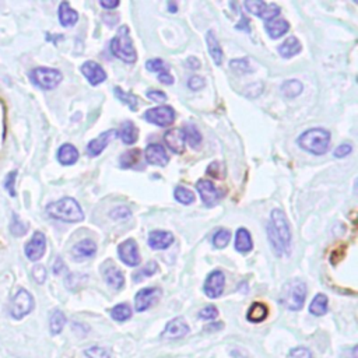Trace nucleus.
Wrapping results in <instances>:
<instances>
[{
	"label": "nucleus",
	"mask_w": 358,
	"mask_h": 358,
	"mask_svg": "<svg viewBox=\"0 0 358 358\" xmlns=\"http://www.w3.org/2000/svg\"><path fill=\"white\" fill-rule=\"evenodd\" d=\"M140 155H142V151L139 149L129 150L125 154H122V157H120L122 168L129 170V168H133L135 166H138V162L140 159Z\"/></svg>",
	"instance_id": "f704fd0d"
},
{
	"label": "nucleus",
	"mask_w": 358,
	"mask_h": 358,
	"mask_svg": "<svg viewBox=\"0 0 358 358\" xmlns=\"http://www.w3.org/2000/svg\"><path fill=\"white\" fill-rule=\"evenodd\" d=\"M81 73L91 86H99L107 80L105 71L101 68V64L94 60H87L81 64Z\"/></svg>",
	"instance_id": "4468645a"
},
{
	"label": "nucleus",
	"mask_w": 358,
	"mask_h": 358,
	"mask_svg": "<svg viewBox=\"0 0 358 358\" xmlns=\"http://www.w3.org/2000/svg\"><path fill=\"white\" fill-rule=\"evenodd\" d=\"M182 132L185 135V142L189 143V146H192L193 149L199 147V144L202 143V135L198 130V127L194 125H188L182 129Z\"/></svg>",
	"instance_id": "473e14b6"
},
{
	"label": "nucleus",
	"mask_w": 358,
	"mask_h": 358,
	"mask_svg": "<svg viewBox=\"0 0 358 358\" xmlns=\"http://www.w3.org/2000/svg\"><path fill=\"white\" fill-rule=\"evenodd\" d=\"M174 241H175V238L171 233L162 231V230L151 231L149 235L150 248L157 249V251H164V249L170 248L174 244Z\"/></svg>",
	"instance_id": "aec40b11"
},
{
	"label": "nucleus",
	"mask_w": 358,
	"mask_h": 358,
	"mask_svg": "<svg viewBox=\"0 0 358 358\" xmlns=\"http://www.w3.org/2000/svg\"><path fill=\"white\" fill-rule=\"evenodd\" d=\"M304 90V86L301 81L298 80H287L283 86H281V92L287 99H296L298 97Z\"/></svg>",
	"instance_id": "72a5a7b5"
},
{
	"label": "nucleus",
	"mask_w": 358,
	"mask_h": 358,
	"mask_svg": "<svg viewBox=\"0 0 358 358\" xmlns=\"http://www.w3.org/2000/svg\"><path fill=\"white\" fill-rule=\"evenodd\" d=\"M111 316L116 322H126L132 318V308H130L127 304H118L116 307L112 308Z\"/></svg>",
	"instance_id": "c9c22d12"
},
{
	"label": "nucleus",
	"mask_w": 358,
	"mask_h": 358,
	"mask_svg": "<svg viewBox=\"0 0 358 358\" xmlns=\"http://www.w3.org/2000/svg\"><path fill=\"white\" fill-rule=\"evenodd\" d=\"M230 238H231L230 231L221 229V230H218V231L214 234V237H213V245H214L216 248H218V249L225 248L227 245H229Z\"/></svg>",
	"instance_id": "58836bf2"
},
{
	"label": "nucleus",
	"mask_w": 358,
	"mask_h": 358,
	"mask_svg": "<svg viewBox=\"0 0 358 358\" xmlns=\"http://www.w3.org/2000/svg\"><path fill=\"white\" fill-rule=\"evenodd\" d=\"M16 178H17V171H12L8 174L6 179H5V188L6 190L9 192L10 196H16V189H14V182H16Z\"/></svg>",
	"instance_id": "49530a36"
},
{
	"label": "nucleus",
	"mask_w": 358,
	"mask_h": 358,
	"mask_svg": "<svg viewBox=\"0 0 358 358\" xmlns=\"http://www.w3.org/2000/svg\"><path fill=\"white\" fill-rule=\"evenodd\" d=\"M298 146L315 155L327 154L331 144V132L322 127H314L307 130L297 139Z\"/></svg>",
	"instance_id": "f03ea898"
},
{
	"label": "nucleus",
	"mask_w": 358,
	"mask_h": 358,
	"mask_svg": "<svg viewBox=\"0 0 358 358\" xmlns=\"http://www.w3.org/2000/svg\"><path fill=\"white\" fill-rule=\"evenodd\" d=\"M147 99L151 101H155V103H164V101H167V94L158 91V90H151L147 92Z\"/></svg>",
	"instance_id": "603ef678"
},
{
	"label": "nucleus",
	"mask_w": 358,
	"mask_h": 358,
	"mask_svg": "<svg viewBox=\"0 0 358 358\" xmlns=\"http://www.w3.org/2000/svg\"><path fill=\"white\" fill-rule=\"evenodd\" d=\"M218 315V309L214 307V305H207L206 308H203L199 314V318L201 319H205V320H212L214 318H217Z\"/></svg>",
	"instance_id": "8fccbe9b"
},
{
	"label": "nucleus",
	"mask_w": 358,
	"mask_h": 358,
	"mask_svg": "<svg viewBox=\"0 0 358 358\" xmlns=\"http://www.w3.org/2000/svg\"><path fill=\"white\" fill-rule=\"evenodd\" d=\"M196 189H198V192H199V194H201L202 201H203L205 205L209 206V207L213 206V205H216V203L220 201V198L222 196V193L213 185V182H210V181H207V179H201V181H198Z\"/></svg>",
	"instance_id": "2eb2a0df"
},
{
	"label": "nucleus",
	"mask_w": 358,
	"mask_h": 358,
	"mask_svg": "<svg viewBox=\"0 0 358 358\" xmlns=\"http://www.w3.org/2000/svg\"><path fill=\"white\" fill-rule=\"evenodd\" d=\"M268 238L276 256L280 257L290 253L291 230L284 212L280 209H274L270 214V222L268 224Z\"/></svg>",
	"instance_id": "f257e3e1"
},
{
	"label": "nucleus",
	"mask_w": 358,
	"mask_h": 358,
	"mask_svg": "<svg viewBox=\"0 0 358 358\" xmlns=\"http://www.w3.org/2000/svg\"><path fill=\"white\" fill-rule=\"evenodd\" d=\"M158 80H159V83L166 84V86H171V84L174 83V77L170 75V72H168V71L158 73Z\"/></svg>",
	"instance_id": "6e6d98bb"
},
{
	"label": "nucleus",
	"mask_w": 358,
	"mask_h": 358,
	"mask_svg": "<svg viewBox=\"0 0 358 358\" xmlns=\"http://www.w3.org/2000/svg\"><path fill=\"white\" fill-rule=\"evenodd\" d=\"M29 79H31V83L36 87L48 91V90L56 88L60 84L63 75L57 69L36 68L29 72Z\"/></svg>",
	"instance_id": "423d86ee"
},
{
	"label": "nucleus",
	"mask_w": 358,
	"mask_h": 358,
	"mask_svg": "<svg viewBox=\"0 0 358 358\" xmlns=\"http://www.w3.org/2000/svg\"><path fill=\"white\" fill-rule=\"evenodd\" d=\"M47 251V238L42 233L37 231L34 235L31 237V240L25 245V256L32 260V262H37L40 260Z\"/></svg>",
	"instance_id": "f8f14e48"
},
{
	"label": "nucleus",
	"mask_w": 358,
	"mask_h": 358,
	"mask_svg": "<svg viewBox=\"0 0 358 358\" xmlns=\"http://www.w3.org/2000/svg\"><path fill=\"white\" fill-rule=\"evenodd\" d=\"M115 95L118 97V99H119L122 103L127 104L130 110H132V111H138V108H139V103H138V101H139V100H138V97H135L132 92H126V91L120 90L119 87H115Z\"/></svg>",
	"instance_id": "e433bc0d"
},
{
	"label": "nucleus",
	"mask_w": 358,
	"mask_h": 358,
	"mask_svg": "<svg viewBox=\"0 0 358 358\" xmlns=\"http://www.w3.org/2000/svg\"><path fill=\"white\" fill-rule=\"evenodd\" d=\"M222 174H224V170L220 162H212L207 168V175L213 177L214 179H221Z\"/></svg>",
	"instance_id": "09e8293b"
},
{
	"label": "nucleus",
	"mask_w": 358,
	"mask_h": 358,
	"mask_svg": "<svg viewBox=\"0 0 358 358\" xmlns=\"http://www.w3.org/2000/svg\"><path fill=\"white\" fill-rule=\"evenodd\" d=\"M305 298L307 284L301 280H290L283 285L280 291L279 303L290 311H300L304 307Z\"/></svg>",
	"instance_id": "20e7f679"
},
{
	"label": "nucleus",
	"mask_w": 358,
	"mask_h": 358,
	"mask_svg": "<svg viewBox=\"0 0 358 358\" xmlns=\"http://www.w3.org/2000/svg\"><path fill=\"white\" fill-rule=\"evenodd\" d=\"M161 297V291L154 287L143 288L135 296V309L138 312H144L151 308Z\"/></svg>",
	"instance_id": "ddd939ff"
},
{
	"label": "nucleus",
	"mask_w": 358,
	"mask_h": 358,
	"mask_svg": "<svg viewBox=\"0 0 358 358\" xmlns=\"http://www.w3.org/2000/svg\"><path fill=\"white\" fill-rule=\"evenodd\" d=\"M146 69H147L149 72H154V73H157V72L161 73V72L168 71L167 66H166L164 60H162V59H150V60H147Z\"/></svg>",
	"instance_id": "c03bdc74"
},
{
	"label": "nucleus",
	"mask_w": 358,
	"mask_h": 358,
	"mask_svg": "<svg viewBox=\"0 0 358 358\" xmlns=\"http://www.w3.org/2000/svg\"><path fill=\"white\" fill-rule=\"evenodd\" d=\"M87 358H111V353L104 348V347H99V346H92L90 348H87L84 351Z\"/></svg>",
	"instance_id": "37998d69"
},
{
	"label": "nucleus",
	"mask_w": 358,
	"mask_h": 358,
	"mask_svg": "<svg viewBox=\"0 0 358 358\" xmlns=\"http://www.w3.org/2000/svg\"><path fill=\"white\" fill-rule=\"evenodd\" d=\"M265 28L268 31V34L270 36V38L277 40V38L283 37L285 32L290 29V24L283 18H274V20L266 21Z\"/></svg>",
	"instance_id": "a878e982"
},
{
	"label": "nucleus",
	"mask_w": 358,
	"mask_h": 358,
	"mask_svg": "<svg viewBox=\"0 0 358 358\" xmlns=\"http://www.w3.org/2000/svg\"><path fill=\"white\" fill-rule=\"evenodd\" d=\"M64 324H66V316H64V314L60 311V309H56L53 311V314L51 315V319H49V331L53 336L59 335Z\"/></svg>",
	"instance_id": "7c9ffc66"
},
{
	"label": "nucleus",
	"mask_w": 358,
	"mask_h": 358,
	"mask_svg": "<svg viewBox=\"0 0 358 358\" xmlns=\"http://www.w3.org/2000/svg\"><path fill=\"white\" fill-rule=\"evenodd\" d=\"M168 9H170L171 13H177V12H178L177 3H174V2H170V3H168Z\"/></svg>",
	"instance_id": "e2e57ef3"
},
{
	"label": "nucleus",
	"mask_w": 358,
	"mask_h": 358,
	"mask_svg": "<svg viewBox=\"0 0 358 358\" xmlns=\"http://www.w3.org/2000/svg\"><path fill=\"white\" fill-rule=\"evenodd\" d=\"M205 86H206L205 80H203L202 77H199V76H192V77L188 80V87H189L190 90H193V91H199V90H202Z\"/></svg>",
	"instance_id": "3c124183"
},
{
	"label": "nucleus",
	"mask_w": 358,
	"mask_h": 358,
	"mask_svg": "<svg viewBox=\"0 0 358 358\" xmlns=\"http://www.w3.org/2000/svg\"><path fill=\"white\" fill-rule=\"evenodd\" d=\"M220 329H222V323H217V327H207L206 328V331H220Z\"/></svg>",
	"instance_id": "680f3d73"
},
{
	"label": "nucleus",
	"mask_w": 358,
	"mask_h": 358,
	"mask_svg": "<svg viewBox=\"0 0 358 358\" xmlns=\"http://www.w3.org/2000/svg\"><path fill=\"white\" fill-rule=\"evenodd\" d=\"M164 142L167 147L175 153V154H182L185 151V135L182 132V129H171L164 135Z\"/></svg>",
	"instance_id": "412c9836"
},
{
	"label": "nucleus",
	"mask_w": 358,
	"mask_h": 358,
	"mask_svg": "<svg viewBox=\"0 0 358 358\" xmlns=\"http://www.w3.org/2000/svg\"><path fill=\"white\" fill-rule=\"evenodd\" d=\"M116 132L115 130H107V132L101 133L99 138L91 140L88 144H87V154L90 157H99L108 146V143L115 138Z\"/></svg>",
	"instance_id": "6ab92c4d"
},
{
	"label": "nucleus",
	"mask_w": 358,
	"mask_h": 358,
	"mask_svg": "<svg viewBox=\"0 0 358 358\" xmlns=\"http://www.w3.org/2000/svg\"><path fill=\"white\" fill-rule=\"evenodd\" d=\"M186 63L189 64L190 69H193V71H198V69L201 68V62H199V59H198V57H194V56H190V57L186 60Z\"/></svg>",
	"instance_id": "13d9d810"
},
{
	"label": "nucleus",
	"mask_w": 358,
	"mask_h": 358,
	"mask_svg": "<svg viewBox=\"0 0 358 358\" xmlns=\"http://www.w3.org/2000/svg\"><path fill=\"white\" fill-rule=\"evenodd\" d=\"M28 230L27 224H24L18 216L13 214V218H12V225H10V231L14 237H23Z\"/></svg>",
	"instance_id": "ea45409f"
},
{
	"label": "nucleus",
	"mask_w": 358,
	"mask_h": 358,
	"mask_svg": "<svg viewBox=\"0 0 358 358\" xmlns=\"http://www.w3.org/2000/svg\"><path fill=\"white\" fill-rule=\"evenodd\" d=\"M175 116H177L175 110L168 105H159V107L147 110L146 114L143 115V118L149 123H153V125H157L161 127H167V126L172 125L175 120Z\"/></svg>",
	"instance_id": "6e6552de"
},
{
	"label": "nucleus",
	"mask_w": 358,
	"mask_h": 358,
	"mask_svg": "<svg viewBox=\"0 0 358 358\" xmlns=\"http://www.w3.org/2000/svg\"><path fill=\"white\" fill-rule=\"evenodd\" d=\"M175 199L182 205H190L194 202V193L185 186H177L174 192Z\"/></svg>",
	"instance_id": "4c0bfd02"
},
{
	"label": "nucleus",
	"mask_w": 358,
	"mask_h": 358,
	"mask_svg": "<svg viewBox=\"0 0 358 358\" xmlns=\"http://www.w3.org/2000/svg\"><path fill=\"white\" fill-rule=\"evenodd\" d=\"M206 42H207V49H209V53H210L213 62L217 64V66H220L221 62H222V49H221V45L218 44L213 31L207 32Z\"/></svg>",
	"instance_id": "cd10ccee"
},
{
	"label": "nucleus",
	"mask_w": 358,
	"mask_h": 358,
	"mask_svg": "<svg viewBox=\"0 0 358 358\" xmlns=\"http://www.w3.org/2000/svg\"><path fill=\"white\" fill-rule=\"evenodd\" d=\"M144 155H146V161L151 166L166 167L170 162V158L166 153V149L162 147L161 144H155V143L149 144L146 151H144Z\"/></svg>",
	"instance_id": "f3484780"
},
{
	"label": "nucleus",
	"mask_w": 358,
	"mask_h": 358,
	"mask_svg": "<svg viewBox=\"0 0 358 358\" xmlns=\"http://www.w3.org/2000/svg\"><path fill=\"white\" fill-rule=\"evenodd\" d=\"M118 136L119 139L127 144V146H132L138 142L139 139V129L136 127V125L133 122H130V120H126L120 125V129H119V132H118Z\"/></svg>",
	"instance_id": "4be33fe9"
},
{
	"label": "nucleus",
	"mask_w": 358,
	"mask_h": 358,
	"mask_svg": "<svg viewBox=\"0 0 358 358\" xmlns=\"http://www.w3.org/2000/svg\"><path fill=\"white\" fill-rule=\"evenodd\" d=\"M351 151H353V146L351 144H348V143H343V144H340L336 150H335V157L336 158H344V157H347L348 154H351Z\"/></svg>",
	"instance_id": "864d4df0"
},
{
	"label": "nucleus",
	"mask_w": 358,
	"mask_h": 358,
	"mask_svg": "<svg viewBox=\"0 0 358 358\" xmlns=\"http://www.w3.org/2000/svg\"><path fill=\"white\" fill-rule=\"evenodd\" d=\"M244 6L251 14L257 16L266 21L274 20L280 14V8L277 5H274V3L268 5V3L262 2V0H246Z\"/></svg>",
	"instance_id": "1a4fd4ad"
},
{
	"label": "nucleus",
	"mask_w": 358,
	"mask_h": 358,
	"mask_svg": "<svg viewBox=\"0 0 358 358\" xmlns=\"http://www.w3.org/2000/svg\"><path fill=\"white\" fill-rule=\"evenodd\" d=\"M111 51L118 59L123 60L125 63H135L138 60V53L133 47V41L132 37H130L127 25L119 27L116 36L111 41Z\"/></svg>",
	"instance_id": "39448f33"
},
{
	"label": "nucleus",
	"mask_w": 358,
	"mask_h": 358,
	"mask_svg": "<svg viewBox=\"0 0 358 358\" xmlns=\"http://www.w3.org/2000/svg\"><path fill=\"white\" fill-rule=\"evenodd\" d=\"M230 68L233 72L238 73V75H245L252 72V69L249 68V62L248 59H235L230 62Z\"/></svg>",
	"instance_id": "79ce46f5"
},
{
	"label": "nucleus",
	"mask_w": 358,
	"mask_h": 358,
	"mask_svg": "<svg viewBox=\"0 0 358 358\" xmlns=\"http://www.w3.org/2000/svg\"><path fill=\"white\" fill-rule=\"evenodd\" d=\"M31 274H32V279H34L36 283H38V284H44L47 280V269L42 265H37L32 268Z\"/></svg>",
	"instance_id": "a18cd8bd"
},
{
	"label": "nucleus",
	"mask_w": 358,
	"mask_h": 358,
	"mask_svg": "<svg viewBox=\"0 0 358 358\" xmlns=\"http://www.w3.org/2000/svg\"><path fill=\"white\" fill-rule=\"evenodd\" d=\"M77 159H79V150L73 144L66 143L59 147L57 161L62 166H73V164H76Z\"/></svg>",
	"instance_id": "5701e85b"
},
{
	"label": "nucleus",
	"mask_w": 358,
	"mask_h": 358,
	"mask_svg": "<svg viewBox=\"0 0 358 358\" xmlns=\"http://www.w3.org/2000/svg\"><path fill=\"white\" fill-rule=\"evenodd\" d=\"M95 252H97V245L92 240H83L79 244H76L72 249V255L75 260H84L92 257Z\"/></svg>",
	"instance_id": "b1692460"
},
{
	"label": "nucleus",
	"mask_w": 358,
	"mask_h": 358,
	"mask_svg": "<svg viewBox=\"0 0 358 358\" xmlns=\"http://www.w3.org/2000/svg\"><path fill=\"white\" fill-rule=\"evenodd\" d=\"M157 270H158L157 264H155V262H150V264L146 265V268L138 270V272L133 274V280L139 283V281H142L144 277H150V276L155 274Z\"/></svg>",
	"instance_id": "a19ab883"
},
{
	"label": "nucleus",
	"mask_w": 358,
	"mask_h": 358,
	"mask_svg": "<svg viewBox=\"0 0 358 358\" xmlns=\"http://www.w3.org/2000/svg\"><path fill=\"white\" fill-rule=\"evenodd\" d=\"M301 49H303L301 42L296 37H290L279 47V53H280V56L288 59V57L298 55L301 52Z\"/></svg>",
	"instance_id": "bb28decb"
},
{
	"label": "nucleus",
	"mask_w": 358,
	"mask_h": 358,
	"mask_svg": "<svg viewBox=\"0 0 358 358\" xmlns=\"http://www.w3.org/2000/svg\"><path fill=\"white\" fill-rule=\"evenodd\" d=\"M328 297L324 294H316L309 305V312L315 316H322L328 312Z\"/></svg>",
	"instance_id": "2f4dec72"
},
{
	"label": "nucleus",
	"mask_w": 358,
	"mask_h": 358,
	"mask_svg": "<svg viewBox=\"0 0 358 358\" xmlns=\"http://www.w3.org/2000/svg\"><path fill=\"white\" fill-rule=\"evenodd\" d=\"M241 23H242V24H238L235 28H237V29H245V31L248 29V31H249V20H248L244 14H242V20H241Z\"/></svg>",
	"instance_id": "052dcab7"
},
{
	"label": "nucleus",
	"mask_w": 358,
	"mask_h": 358,
	"mask_svg": "<svg viewBox=\"0 0 358 358\" xmlns=\"http://www.w3.org/2000/svg\"><path fill=\"white\" fill-rule=\"evenodd\" d=\"M103 276H104L107 284L111 288H114L116 291L123 288V285H125V276L119 270V268L115 266L112 262L104 264V266H103Z\"/></svg>",
	"instance_id": "a211bd4d"
},
{
	"label": "nucleus",
	"mask_w": 358,
	"mask_h": 358,
	"mask_svg": "<svg viewBox=\"0 0 358 358\" xmlns=\"http://www.w3.org/2000/svg\"><path fill=\"white\" fill-rule=\"evenodd\" d=\"M118 255L122 262L130 268H136L140 265L142 257L135 240H126L118 246Z\"/></svg>",
	"instance_id": "9d476101"
},
{
	"label": "nucleus",
	"mask_w": 358,
	"mask_h": 358,
	"mask_svg": "<svg viewBox=\"0 0 358 358\" xmlns=\"http://www.w3.org/2000/svg\"><path fill=\"white\" fill-rule=\"evenodd\" d=\"M49 217L64 222H80L84 220V213L80 205L73 198H63L47 206Z\"/></svg>",
	"instance_id": "7ed1b4c3"
},
{
	"label": "nucleus",
	"mask_w": 358,
	"mask_h": 358,
	"mask_svg": "<svg viewBox=\"0 0 358 358\" xmlns=\"http://www.w3.org/2000/svg\"><path fill=\"white\" fill-rule=\"evenodd\" d=\"M57 17H59V23L63 27H73L79 21V13L75 9H72L68 2L60 3Z\"/></svg>",
	"instance_id": "393cba45"
},
{
	"label": "nucleus",
	"mask_w": 358,
	"mask_h": 358,
	"mask_svg": "<svg viewBox=\"0 0 358 358\" xmlns=\"http://www.w3.org/2000/svg\"><path fill=\"white\" fill-rule=\"evenodd\" d=\"M268 314H269V309L265 304L262 303H253L246 314V318L249 322L252 323H260L264 322L266 318H268Z\"/></svg>",
	"instance_id": "c756f323"
},
{
	"label": "nucleus",
	"mask_w": 358,
	"mask_h": 358,
	"mask_svg": "<svg viewBox=\"0 0 358 358\" xmlns=\"http://www.w3.org/2000/svg\"><path fill=\"white\" fill-rule=\"evenodd\" d=\"M290 358H314L312 353L307 347H296L290 351Z\"/></svg>",
	"instance_id": "de8ad7c7"
},
{
	"label": "nucleus",
	"mask_w": 358,
	"mask_h": 358,
	"mask_svg": "<svg viewBox=\"0 0 358 358\" xmlns=\"http://www.w3.org/2000/svg\"><path fill=\"white\" fill-rule=\"evenodd\" d=\"M234 246L241 253H248V252L252 251L253 242H252V237H251V234H249V231L246 229H240L237 231Z\"/></svg>",
	"instance_id": "c85d7f7f"
},
{
	"label": "nucleus",
	"mask_w": 358,
	"mask_h": 358,
	"mask_svg": "<svg viewBox=\"0 0 358 358\" xmlns=\"http://www.w3.org/2000/svg\"><path fill=\"white\" fill-rule=\"evenodd\" d=\"M32 309H34V298H32V296L27 290L20 288L10 303V316L13 319L20 320L25 318L28 314H31Z\"/></svg>",
	"instance_id": "0eeeda50"
},
{
	"label": "nucleus",
	"mask_w": 358,
	"mask_h": 358,
	"mask_svg": "<svg viewBox=\"0 0 358 358\" xmlns=\"http://www.w3.org/2000/svg\"><path fill=\"white\" fill-rule=\"evenodd\" d=\"M100 5H101V8H104V9L112 10V9H115V8L119 6V0H101Z\"/></svg>",
	"instance_id": "4d7b16f0"
},
{
	"label": "nucleus",
	"mask_w": 358,
	"mask_h": 358,
	"mask_svg": "<svg viewBox=\"0 0 358 358\" xmlns=\"http://www.w3.org/2000/svg\"><path fill=\"white\" fill-rule=\"evenodd\" d=\"M189 333V327L183 318H175L168 322L164 332L161 333L162 339H182Z\"/></svg>",
	"instance_id": "dca6fc26"
},
{
	"label": "nucleus",
	"mask_w": 358,
	"mask_h": 358,
	"mask_svg": "<svg viewBox=\"0 0 358 358\" xmlns=\"http://www.w3.org/2000/svg\"><path fill=\"white\" fill-rule=\"evenodd\" d=\"M130 214H132V213H130V210H129L127 207L120 206V207H116V209L111 213V217L122 220V218H127V217H130Z\"/></svg>",
	"instance_id": "5fc2aeb1"
},
{
	"label": "nucleus",
	"mask_w": 358,
	"mask_h": 358,
	"mask_svg": "<svg viewBox=\"0 0 358 358\" xmlns=\"http://www.w3.org/2000/svg\"><path fill=\"white\" fill-rule=\"evenodd\" d=\"M224 285H225L224 273L221 270H214L207 276L205 285H203V291L209 298L214 300V298L221 297L222 291H224Z\"/></svg>",
	"instance_id": "9b49d317"
},
{
	"label": "nucleus",
	"mask_w": 358,
	"mask_h": 358,
	"mask_svg": "<svg viewBox=\"0 0 358 358\" xmlns=\"http://www.w3.org/2000/svg\"><path fill=\"white\" fill-rule=\"evenodd\" d=\"M63 269H64L63 260H62L60 257H57V259H56V262H55V265H53V273H55V274H60V273L63 272Z\"/></svg>",
	"instance_id": "bf43d9fd"
}]
</instances>
